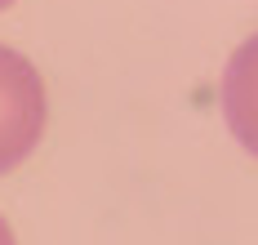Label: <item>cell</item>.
<instances>
[{"instance_id": "cell-1", "label": "cell", "mask_w": 258, "mask_h": 245, "mask_svg": "<svg viewBox=\"0 0 258 245\" xmlns=\"http://www.w3.org/2000/svg\"><path fill=\"white\" fill-rule=\"evenodd\" d=\"M45 85L40 72L0 45V174L18 169L45 134Z\"/></svg>"}, {"instance_id": "cell-2", "label": "cell", "mask_w": 258, "mask_h": 245, "mask_svg": "<svg viewBox=\"0 0 258 245\" xmlns=\"http://www.w3.org/2000/svg\"><path fill=\"white\" fill-rule=\"evenodd\" d=\"M223 120L236 143L258 156V36H249L223 67Z\"/></svg>"}, {"instance_id": "cell-3", "label": "cell", "mask_w": 258, "mask_h": 245, "mask_svg": "<svg viewBox=\"0 0 258 245\" xmlns=\"http://www.w3.org/2000/svg\"><path fill=\"white\" fill-rule=\"evenodd\" d=\"M0 245H14V232H9V223L0 218Z\"/></svg>"}, {"instance_id": "cell-4", "label": "cell", "mask_w": 258, "mask_h": 245, "mask_svg": "<svg viewBox=\"0 0 258 245\" xmlns=\"http://www.w3.org/2000/svg\"><path fill=\"white\" fill-rule=\"evenodd\" d=\"M9 5H14V0H0V9H9Z\"/></svg>"}]
</instances>
